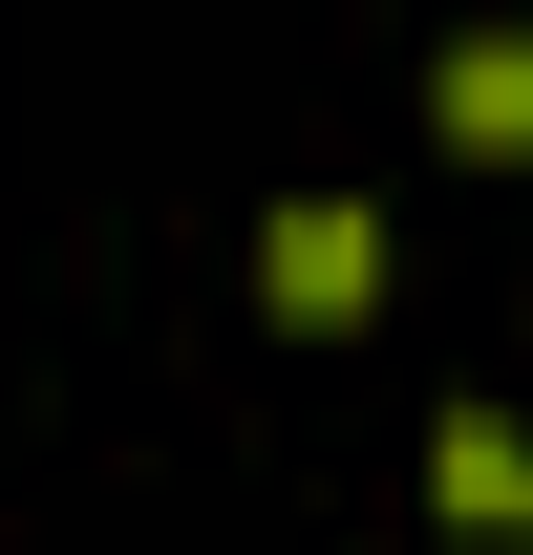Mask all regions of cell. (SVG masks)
<instances>
[{
	"label": "cell",
	"instance_id": "7a4b0ae2",
	"mask_svg": "<svg viewBox=\"0 0 533 555\" xmlns=\"http://www.w3.org/2000/svg\"><path fill=\"white\" fill-rule=\"evenodd\" d=\"M427 513H448L469 555H512L533 534V427L512 406H448V427H427Z\"/></svg>",
	"mask_w": 533,
	"mask_h": 555
},
{
	"label": "cell",
	"instance_id": "3957f363",
	"mask_svg": "<svg viewBox=\"0 0 533 555\" xmlns=\"http://www.w3.org/2000/svg\"><path fill=\"white\" fill-rule=\"evenodd\" d=\"M427 129H448V150H533V22H448Z\"/></svg>",
	"mask_w": 533,
	"mask_h": 555
},
{
	"label": "cell",
	"instance_id": "6da1fadb",
	"mask_svg": "<svg viewBox=\"0 0 533 555\" xmlns=\"http://www.w3.org/2000/svg\"><path fill=\"white\" fill-rule=\"evenodd\" d=\"M257 299L277 321H363L385 299V193H277L257 214Z\"/></svg>",
	"mask_w": 533,
	"mask_h": 555
}]
</instances>
